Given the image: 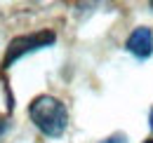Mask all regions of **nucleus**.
<instances>
[{
    "label": "nucleus",
    "instance_id": "obj_8",
    "mask_svg": "<svg viewBox=\"0 0 153 143\" xmlns=\"http://www.w3.org/2000/svg\"><path fill=\"white\" fill-rule=\"evenodd\" d=\"M151 7H153V2H151Z\"/></svg>",
    "mask_w": 153,
    "mask_h": 143
},
{
    "label": "nucleus",
    "instance_id": "obj_3",
    "mask_svg": "<svg viewBox=\"0 0 153 143\" xmlns=\"http://www.w3.org/2000/svg\"><path fill=\"white\" fill-rule=\"evenodd\" d=\"M125 49L137 59H149L153 54V31L149 26H137L125 40Z\"/></svg>",
    "mask_w": 153,
    "mask_h": 143
},
{
    "label": "nucleus",
    "instance_id": "obj_1",
    "mask_svg": "<svg viewBox=\"0 0 153 143\" xmlns=\"http://www.w3.org/2000/svg\"><path fill=\"white\" fill-rule=\"evenodd\" d=\"M28 117H31L33 127L40 134H45L50 139L64 136V131L68 127V110H66V106L57 96H50V94H38L28 103Z\"/></svg>",
    "mask_w": 153,
    "mask_h": 143
},
{
    "label": "nucleus",
    "instance_id": "obj_5",
    "mask_svg": "<svg viewBox=\"0 0 153 143\" xmlns=\"http://www.w3.org/2000/svg\"><path fill=\"white\" fill-rule=\"evenodd\" d=\"M7 129H10V120H7V117H0V136H2Z\"/></svg>",
    "mask_w": 153,
    "mask_h": 143
},
{
    "label": "nucleus",
    "instance_id": "obj_4",
    "mask_svg": "<svg viewBox=\"0 0 153 143\" xmlns=\"http://www.w3.org/2000/svg\"><path fill=\"white\" fill-rule=\"evenodd\" d=\"M99 143H127V136H125L123 131H115V134L106 136L104 141H99Z\"/></svg>",
    "mask_w": 153,
    "mask_h": 143
},
{
    "label": "nucleus",
    "instance_id": "obj_2",
    "mask_svg": "<svg viewBox=\"0 0 153 143\" xmlns=\"http://www.w3.org/2000/svg\"><path fill=\"white\" fill-rule=\"evenodd\" d=\"M54 40H57L54 31H47V28L36 31V33H26V35L12 38L10 45H7V52L2 56V68L14 66L21 56H26V54H33V52H38V49H45V47L54 45Z\"/></svg>",
    "mask_w": 153,
    "mask_h": 143
},
{
    "label": "nucleus",
    "instance_id": "obj_6",
    "mask_svg": "<svg viewBox=\"0 0 153 143\" xmlns=\"http://www.w3.org/2000/svg\"><path fill=\"white\" fill-rule=\"evenodd\" d=\"M149 127H151V131H153V108H151V113H149Z\"/></svg>",
    "mask_w": 153,
    "mask_h": 143
},
{
    "label": "nucleus",
    "instance_id": "obj_7",
    "mask_svg": "<svg viewBox=\"0 0 153 143\" xmlns=\"http://www.w3.org/2000/svg\"><path fill=\"white\" fill-rule=\"evenodd\" d=\"M141 143H153V139H146V141H141Z\"/></svg>",
    "mask_w": 153,
    "mask_h": 143
}]
</instances>
